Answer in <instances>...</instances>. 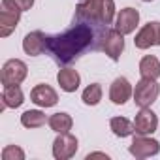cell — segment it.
<instances>
[{"label":"cell","instance_id":"6da1fadb","mask_svg":"<svg viewBox=\"0 0 160 160\" xmlns=\"http://www.w3.org/2000/svg\"><path fill=\"white\" fill-rule=\"evenodd\" d=\"M92 40H94V30L91 28L89 23L81 21L62 34L47 36V49L58 62L68 64L73 58H77L85 49H89L92 45Z\"/></svg>","mask_w":160,"mask_h":160},{"label":"cell","instance_id":"7a4b0ae2","mask_svg":"<svg viewBox=\"0 0 160 160\" xmlns=\"http://www.w3.org/2000/svg\"><path fill=\"white\" fill-rule=\"evenodd\" d=\"M75 17L89 25H111L115 17V2L113 0H81L77 4Z\"/></svg>","mask_w":160,"mask_h":160},{"label":"cell","instance_id":"3957f363","mask_svg":"<svg viewBox=\"0 0 160 160\" xmlns=\"http://www.w3.org/2000/svg\"><path fill=\"white\" fill-rule=\"evenodd\" d=\"M160 94V85L156 83V79H151V77H141L139 81L136 83L134 87V102L136 106L139 108H151L156 98Z\"/></svg>","mask_w":160,"mask_h":160},{"label":"cell","instance_id":"277c9868","mask_svg":"<svg viewBox=\"0 0 160 160\" xmlns=\"http://www.w3.org/2000/svg\"><path fill=\"white\" fill-rule=\"evenodd\" d=\"M28 73V68L23 60L19 58H10L4 62L2 66V75H0V79H2V85H21L25 81V77Z\"/></svg>","mask_w":160,"mask_h":160},{"label":"cell","instance_id":"5b68a950","mask_svg":"<svg viewBox=\"0 0 160 160\" xmlns=\"http://www.w3.org/2000/svg\"><path fill=\"white\" fill-rule=\"evenodd\" d=\"M77 147H79L77 138L72 136L70 132H62L53 141V156L57 160H68L77 152Z\"/></svg>","mask_w":160,"mask_h":160},{"label":"cell","instance_id":"8992f818","mask_svg":"<svg viewBox=\"0 0 160 160\" xmlns=\"http://www.w3.org/2000/svg\"><path fill=\"white\" fill-rule=\"evenodd\" d=\"M128 151H130V154L136 156V158H147V156H154V154H158V151H160V143H158L154 138H149V136H141V134H138V136L132 139Z\"/></svg>","mask_w":160,"mask_h":160},{"label":"cell","instance_id":"52a82bcc","mask_svg":"<svg viewBox=\"0 0 160 160\" xmlns=\"http://www.w3.org/2000/svg\"><path fill=\"white\" fill-rule=\"evenodd\" d=\"M134 43L138 49H149L152 45H160V23L149 21L139 28V32L134 38Z\"/></svg>","mask_w":160,"mask_h":160},{"label":"cell","instance_id":"ba28073f","mask_svg":"<svg viewBox=\"0 0 160 160\" xmlns=\"http://www.w3.org/2000/svg\"><path fill=\"white\" fill-rule=\"evenodd\" d=\"M102 49L111 60H119L121 53L124 51V34H121L117 28L108 30L104 36V42H102Z\"/></svg>","mask_w":160,"mask_h":160},{"label":"cell","instance_id":"9c48e42d","mask_svg":"<svg viewBox=\"0 0 160 160\" xmlns=\"http://www.w3.org/2000/svg\"><path fill=\"white\" fill-rule=\"evenodd\" d=\"M156 126H158V117H156V113L151 108H141L136 113V119H134V130H136V134L149 136V134H152L156 130Z\"/></svg>","mask_w":160,"mask_h":160},{"label":"cell","instance_id":"30bf717a","mask_svg":"<svg viewBox=\"0 0 160 160\" xmlns=\"http://www.w3.org/2000/svg\"><path fill=\"white\" fill-rule=\"evenodd\" d=\"M30 100L40 108H53L58 102V94L53 87H49L45 83H40L30 91Z\"/></svg>","mask_w":160,"mask_h":160},{"label":"cell","instance_id":"8fae6325","mask_svg":"<svg viewBox=\"0 0 160 160\" xmlns=\"http://www.w3.org/2000/svg\"><path fill=\"white\" fill-rule=\"evenodd\" d=\"M132 94H134V89H132V85H130V81L126 77H117L109 87V100L115 106L126 104Z\"/></svg>","mask_w":160,"mask_h":160},{"label":"cell","instance_id":"7c38bea8","mask_svg":"<svg viewBox=\"0 0 160 160\" xmlns=\"http://www.w3.org/2000/svg\"><path fill=\"white\" fill-rule=\"evenodd\" d=\"M19 19H21V10L2 4V10H0V36L8 38L19 25Z\"/></svg>","mask_w":160,"mask_h":160},{"label":"cell","instance_id":"4fadbf2b","mask_svg":"<svg viewBox=\"0 0 160 160\" xmlns=\"http://www.w3.org/2000/svg\"><path fill=\"white\" fill-rule=\"evenodd\" d=\"M138 23H139V12L136 8H124L119 12V15L115 19V28L126 36V34H132L136 30Z\"/></svg>","mask_w":160,"mask_h":160},{"label":"cell","instance_id":"5bb4252c","mask_svg":"<svg viewBox=\"0 0 160 160\" xmlns=\"http://www.w3.org/2000/svg\"><path fill=\"white\" fill-rule=\"evenodd\" d=\"M23 49H25V53L30 55V57L42 55V53L47 49V36H45L42 30H34V32L27 34L25 40H23Z\"/></svg>","mask_w":160,"mask_h":160},{"label":"cell","instance_id":"9a60e30c","mask_svg":"<svg viewBox=\"0 0 160 160\" xmlns=\"http://www.w3.org/2000/svg\"><path fill=\"white\" fill-rule=\"evenodd\" d=\"M57 81L64 92H75L79 89V83H81V75L73 68H62L57 73Z\"/></svg>","mask_w":160,"mask_h":160},{"label":"cell","instance_id":"2e32d148","mask_svg":"<svg viewBox=\"0 0 160 160\" xmlns=\"http://www.w3.org/2000/svg\"><path fill=\"white\" fill-rule=\"evenodd\" d=\"M25 102V94L21 91L19 85H6L4 91H2V109L6 108H12V109H17L21 108Z\"/></svg>","mask_w":160,"mask_h":160},{"label":"cell","instance_id":"e0dca14e","mask_svg":"<svg viewBox=\"0 0 160 160\" xmlns=\"http://www.w3.org/2000/svg\"><path fill=\"white\" fill-rule=\"evenodd\" d=\"M139 73H141V77L158 79L160 77V60L154 55H145L139 60Z\"/></svg>","mask_w":160,"mask_h":160},{"label":"cell","instance_id":"ac0fdd59","mask_svg":"<svg viewBox=\"0 0 160 160\" xmlns=\"http://www.w3.org/2000/svg\"><path fill=\"white\" fill-rule=\"evenodd\" d=\"M47 122H49L51 130H53V132H57V134H62V132H70V130H72V126H73V119H72L68 113H64V111L51 115Z\"/></svg>","mask_w":160,"mask_h":160},{"label":"cell","instance_id":"d6986e66","mask_svg":"<svg viewBox=\"0 0 160 160\" xmlns=\"http://www.w3.org/2000/svg\"><path fill=\"white\" fill-rule=\"evenodd\" d=\"M47 121H49V119H47L45 113L40 111V109H28V111H25V113L21 115V124H23L25 128H30V130L43 126Z\"/></svg>","mask_w":160,"mask_h":160},{"label":"cell","instance_id":"ffe728a7","mask_svg":"<svg viewBox=\"0 0 160 160\" xmlns=\"http://www.w3.org/2000/svg\"><path fill=\"white\" fill-rule=\"evenodd\" d=\"M109 128H111V132L117 138H128V136H132L136 132L134 130V122H130L126 117H113L109 121Z\"/></svg>","mask_w":160,"mask_h":160},{"label":"cell","instance_id":"44dd1931","mask_svg":"<svg viewBox=\"0 0 160 160\" xmlns=\"http://www.w3.org/2000/svg\"><path fill=\"white\" fill-rule=\"evenodd\" d=\"M81 100H83V104H87V106H98L100 100H102V87H100V83H91V85L83 91Z\"/></svg>","mask_w":160,"mask_h":160},{"label":"cell","instance_id":"7402d4cb","mask_svg":"<svg viewBox=\"0 0 160 160\" xmlns=\"http://www.w3.org/2000/svg\"><path fill=\"white\" fill-rule=\"evenodd\" d=\"M2 160H25V151L17 145H8L2 149Z\"/></svg>","mask_w":160,"mask_h":160},{"label":"cell","instance_id":"603a6c76","mask_svg":"<svg viewBox=\"0 0 160 160\" xmlns=\"http://www.w3.org/2000/svg\"><path fill=\"white\" fill-rule=\"evenodd\" d=\"M2 4L6 6H12L15 10H21V12H27L34 6V0H2Z\"/></svg>","mask_w":160,"mask_h":160},{"label":"cell","instance_id":"cb8c5ba5","mask_svg":"<svg viewBox=\"0 0 160 160\" xmlns=\"http://www.w3.org/2000/svg\"><path fill=\"white\" fill-rule=\"evenodd\" d=\"M91 158H106L108 160L109 156L106 152H91V154H87V160H91Z\"/></svg>","mask_w":160,"mask_h":160},{"label":"cell","instance_id":"d4e9b609","mask_svg":"<svg viewBox=\"0 0 160 160\" xmlns=\"http://www.w3.org/2000/svg\"><path fill=\"white\" fill-rule=\"evenodd\" d=\"M143 2H152V0H143Z\"/></svg>","mask_w":160,"mask_h":160}]
</instances>
